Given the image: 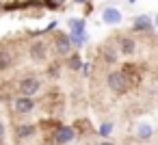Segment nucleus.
<instances>
[{
  "instance_id": "nucleus-2",
  "label": "nucleus",
  "mask_w": 158,
  "mask_h": 145,
  "mask_svg": "<svg viewBox=\"0 0 158 145\" xmlns=\"http://www.w3.org/2000/svg\"><path fill=\"white\" fill-rule=\"evenodd\" d=\"M106 85H108V89L115 91V93H121V91H126V87H128L123 72H117V69L110 72V74L106 76Z\"/></svg>"
},
{
  "instance_id": "nucleus-1",
  "label": "nucleus",
  "mask_w": 158,
  "mask_h": 145,
  "mask_svg": "<svg viewBox=\"0 0 158 145\" xmlns=\"http://www.w3.org/2000/svg\"><path fill=\"white\" fill-rule=\"evenodd\" d=\"M39 89H41V82H39V78H35V76H26V78H22L20 85H18L20 95H28V97H35V95L39 93Z\"/></svg>"
},
{
  "instance_id": "nucleus-3",
  "label": "nucleus",
  "mask_w": 158,
  "mask_h": 145,
  "mask_svg": "<svg viewBox=\"0 0 158 145\" xmlns=\"http://www.w3.org/2000/svg\"><path fill=\"white\" fill-rule=\"evenodd\" d=\"M72 39L67 37V35H56L54 37V54L56 56H67L69 52H72Z\"/></svg>"
},
{
  "instance_id": "nucleus-9",
  "label": "nucleus",
  "mask_w": 158,
  "mask_h": 145,
  "mask_svg": "<svg viewBox=\"0 0 158 145\" xmlns=\"http://www.w3.org/2000/svg\"><path fill=\"white\" fill-rule=\"evenodd\" d=\"M152 134H154V130H152V126H149L147 121H141V123L136 126V136H139L141 141H149Z\"/></svg>"
},
{
  "instance_id": "nucleus-21",
  "label": "nucleus",
  "mask_w": 158,
  "mask_h": 145,
  "mask_svg": "<svg viewBox=\"0 0 158 145\" xmlns=\"http://www.w3.org/2000/svg\"><path fill=\"white\" fill-rule=\"evenodd\" d=\"M74 2H78V5H82V2H87V0H74Z\"/></svg>"
},
{
  "instance_id": "nucleus-19",
  "label": "nucleus",
  "mask_w": 158,
  "mask_h": 145,
  "mask_svg": "<svg viewBox=\"0 0 158 145\" xmlns=\"http://www.w3.org/2000/svg\"><path fill=\"white\" fill-rule=\"evenodd\" d=\"M2 139H5V123L0 121V141H2Z\"/></svg>"
},
{
  "instance_id": "nucleus-7",
  "label": "nucleus",
  "mask_w": 158,
  "mask_h": 145,
  "mask_svg": "<svg viewBox=\"0 0 158 145\" xmlns=\"http://www.w3.org/2000/svg\"><path fill=\"white\" fill-rule=\"evenodd\" d=\"M74 136H76V132H74L69 126H59V128H56V132H54V141H56L59 145L72 143V141H74Z\"/></svg>"
},
{
  "instance_id": "nucleus-8",
  "label": "nucleus",
  "mask_w": 158,
  "mask_h": 145,
  "mask_svg": "<svg viewBox=\"0 0 158 145\" xmlns=\"http://www.w3.org/2000/svg\"><path fill=\"white\" fill-rule=\"evenodd\" d=\"M117 46H119V52H121V54H126V56L134 54V50H136V41H134L132 37H119Z\"/></svg>"
},
{
  "instance_id": "nucleus-13",
  "label": "nucleus",
  "mask_w": 158,
  "mask_h": 145,
  "mask_svg": "<svg viewBox=\"0 0 158 145\" xmlns=\"http://www.w3.org/2000/svg\"><path fill=\"white\" fill-rule=\"evenodd\" d=\"M15 134H18L20 139L33 136V134H35V126H24V123H22V126H18V128H15Z\"/></svg>"
},
{
  "instance_id": "nucleus-23",
  "label": "nucleus",
  "mask_w": 158,
  "mask_h": 145,
  "mask_svg": "<svg viewBox=\"0 0 158 145\" xmlns=\"http://www.w3.org/2000/svg\"><path fill=\"white\" fill-rule=\"evenodd\" d=\"M156 24H158V18H156Z\"/></svg>"
},
{
  "instance_id": "nucleus-20",
  "label": "nucleus",
  "mask_w": 158,
  "mask_h": 145,
  "mask_svg": "<svg viewBox=\"0 0 158 145\" xmlns=\"http://www.w3.org/2000/svg\"><path fill=\"white\" fill-rule=\"evenodd\" d=\"M100 145H115V143H113V141H102Z\"/></svg>"
},
{
  "instance_id": "nucleus-17",
  "label": "nucleus",
  "mask_w": 158,
  "mask_h": 145,
  "mask_svg": "<svg viewBox=\"0 0 158 145\" xmlns=\"http://www.w3.org/2000/svg\"><path fill=\"white\" fill-rule=\"evenodd\" d=\"M113 132V123L110 121H104L102 126H100V136H108Z\"/></svg>"
},
{
  "instance_id": "nucleus-16",
  "label": "nucleus",
  "mask_w": 158,
  "mask_h": 145,
  "mask_svg": "<svg viewBox=\"0 0 158 145\" xmlns=\"http://www.w3.org/2000/svg\"><path fill=\"white\" fill-rule=\"evenodd\" d=\"M67 65H69L72 69H80V67H82V61H80V56H78V54H72V56H69V61H67Z\"/></svg>"
},
{
  "instance_id": "nucleus-10",
  "label": "nucleus",
  "mask_w": 158,
  "mask_h": 145,
  "mask_svg": "<svg viewBox=\"0 0 158 145\" xmlns=\"http://www.w3.org/2000/svg\"><path fill=\"white\" fill-rule=\"evenodd\" d=\"M132 28H134V31H143V33H145V31H149V28H152V20H149L147 15H136V18H134V24H132Z\"/></svg>"
},
{
  "instance_id": "nucleus-12",
  "label": "nucleus",
  "mask_w": 158,
  "mask_h": 145,
  "mask_svg": "<svg viewBox=\"0 0 158 145\" xmlns=\"http://www.w3.org/2000/svg\"><path fill=\"white\" fill-rule=\"evenodd\" d=\"M72 44L74 46H85L87 41H89V37H87V31H80V33H72Z\"/></svg>"
},
{
  "instance_id": "nucleus-15",
  "label": "nucleus",
  "mask_w": 158,
  "mask_h": 145,
  "mask_svg": "<svg viewBox=\"0 0 158 145\" xmlns=\"http://www.w3.org/2000/svg\"><path fill=\"white\" fill-rule=\"evenodd\" d=\"M104 61L108 63V65H113V63H117V52L113 50V48H104Z\"/></svg>"
},
{
  "instance_id": "nucleus-6",
  "label": "nucleus",
  "mask_w": 158,
  "mask_h": 145,
  "mask_svg": "<svg viewBox=\"0 0 158 145\" xmlns=\"http://www.w3.org/2000/svg\"><path fill=\"white\" fill-rule=\"evenodd\" d=\"M28 54H31V59H33L35 63H44L46 56H48V46H46L44 41H35V44L31 46Z\"/></svg>"
},
{
  "instance_id": "nucleus-18",
  "label": "nucleus",
  "mask_w": 158,
  "mask_h": 145,
  "mask_svg": "<svg viewBox=\"0 0 158 145\" xmlns=\"http://www.w3.org/2000/svg\"><path fill=\"white\" fill-rule=\"evenodd\" d=\"M48 74H50L52 78H56V76H59V65H52V67L48 69Z\"/></svg>"
},
{
  "instance_id": "nucleus-14",
  "label": "nucleus",
  "mask_w": 158,
  "mask_h": 145,
  "mask_svg": "<svg viewBox=\"0 0 158 145\" xmlns=\"http://www.w3.org/2000/svg\"><path fill=\"white\" fill-rule=\"evenodd\" d=\"M67 26H69L72 33H80V31H85V20H80V18H72V20L67 22Z\"/></svg>"
},
{
  "instance_id": "nucleus-4",
  "label": "nucleus",
  "mask_w": 158,
  "mask_h": 145,
  "mask_svg": "<svg viewBox=\"0 0 158 145\" xmlns=\"http://www.w3.org/2000/svg\"><path fill=\"white\" fill-rule=\"evenodd\" d=\"M121 20H123V15H121V11L115 9V7H106V9L102 11V22L108 24V26H117V24H121Z\"/></svg>"
},
{
  "instance_id": "nucleus-5",
  "label": "nucleus",
  "mask_w": 158,
  "mask_h": 145,
  "mask_svg": "<svg viewBox=\"0 0 158 145\" xmlns=\"http://www.w3.org/2000/svg\"><path fill=\"white\" fill-rule=\"evenodd\" d=\"M13 106H15V113H20V115H28V113H33V108H35L37 104H35L33 97H28V95H20V97L13 102Z\"/></svg>"
},
{
  "instance_id": "nucleus-11",
  "label": "nucleus",
  "mask_w": 158,
  "mask_h": 145,
  "mask_svg": "<svg viewBox=\"0 0 158 145\" xmlns=\"http://www.w3.org/2000/svg\"><path fill=\"white\" fill-rule=\"evenodd\" d=\"M13 65V54L9 50H0V69H9Z\"/></svg>"
},
{
  "instance_id": "nucleus-22",
  "label": "nucleus",
  "mask_w": 158,
  "mask_h": 145,
  "mask_svg": "<svg viewBox=\"0 0 158 145\" xmlns=\"http://www.w3.org/2000/svg\"><path fill=\"white\" fill-rule=\"evenodd\" d=\"M130 2H136V0H130Z\"/></svg>"
}]
</instances>
